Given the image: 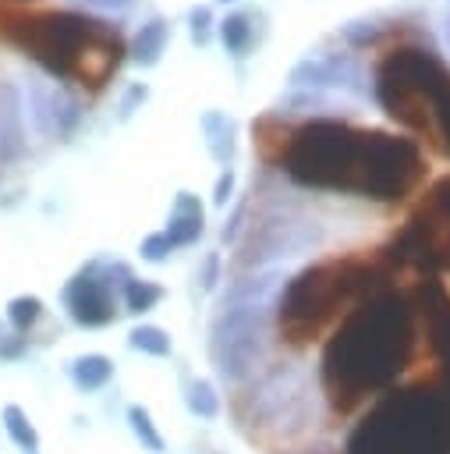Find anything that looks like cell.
I'll use <instances>...</instances> for the list:
<instances>
[{
    "mask_svg": "<svg viewBox=\"0 0 450 454\" xmlns=\"http://www.w3.org/2000/svg\"><path fill=\"white\" fill-rule=\"evenodd\" d=\"M283 170L308 188L358 192L365 199H404L425 174L411 138L386 131H354L333 117L298 128L283 153Z\"/></svg>",
    "mask_w": 450,
    "mask_h": 454,
    "instance_id": "obj_1",
    "label": "cell"
},
{
    "mask_svg": "<svg viewBox=\"0 0 450 454\" xmlns=\"http://www.w3.org/2000/svg\"><path fill=\"white\" fill-rule=\"evenodd\" d=\"M411 305L400 294L379 291L354 305L322 355V390L330 401L344 411L390 387L411 355Z\"/></svg>",
    "mask_w": 450,
    "mask_h": 454,
    "instance_id": "obj_2",
    "label": "cell"
},
{
    "mask_svg": "<svg viewBox=\"0 0 450 454\" xmlns=\"http://www.w3.org/2000/svg\"><path fill=\"white\" fill-rule=\"evenodd\" d=\"M11 35L57 78H78L92 89H99L120 60L117 28L89 14L50 11L39 18H18Z\"/></svg>",
    "mask_w": 450,
    "mask_h": 454,
    "instance_id": "obj_3",
    "label": "cell"
},
{
    "mask_svg": "<svg viewBox=\"0 0 450 454\" xmlns=\"http://www.w3.org/2000/svg\"><path fill=\"white\" fill-rule=\"evenodd\" d=\"M347 454H450V401L422 387L386 394L347 436Z\"/></svg>",
    "mask_w": 450,
    "mask_h": 454,
    "instance_id": "obj_4",
    "label": "cell"
},
{
    "mask_svg": "<svg viewBox=\"0 0 450 454\" xmlns=\"http://www.w3.org/2000/svg\"><path fill=\"white\" fill-rule=\"evenodd\" d=\"M376 99L390 117H397L407 128L436 131V124L446 131L450 121V71L432 50L400 46L386 53L376 74Z\"/></svg>",
    "mask_w": 450,
    "mask_h": 454,
    "instance_id": "obj_5",
    "label": "cell"
},
{
    "mask_svg": "<svg viewBox=\"0 0 450 454\" xmlns=\"http://www.w3.org/2000/svg\"><path fill=\"white\" fill-rule=\"evenodd\" d=\"M372 270L344 259V262H322L312 266L305 273H298L294 280L283 284V298H280V333L291 344H308L312 333H319V326L340 312V305L358 301L361 294H369L372 287Z\"/></svg>",
    "mask_w": 450,
    "mask_h": 454,
    "instance_id": "obj_6",
    "label": "cell"
},
{
    "mask_svg": "<svg viewBox=\"0 0 450 454\" xmlns=\"http://www.w3.org/2000/svg\"><path fill=\"white\" fill-rule=\"evenodd\" d=\"M269 344V305H220L209 330V355L227 383L248 380Z\"/></svg>",
    "mask_w": 450,
    "mask_h": 454,
    "instance_id": "obj_7",
    "label": "cell"
},
{
    "mask_svg": "<svg viewBox=\"0 0 450 454\" xmlns=\"http://www.w3.org/2000/svg\"><path fill=\"white\" fill-rule=\"evenodd\" d=\"M291 85L312 89V92H347L358 99L372 96L369 71L351 53H326V57H305L291 67Z\"/></svg>",
    "mask_w": 450,
    "mask_h": 454,
    "instance_id": "obj_8",
    "label": "cell"
},
{
    "mask_svg": "<svg viewBox=\"0 0 450 454\" xmlns=\"http://www.w3.org/2000/svg\"><path fill=\"white\" fill-rule=\"evenodd\" d=\"M322 241V223L319 220H298V216H273L266 220V227L259 231V238H252L244 262L248 266H262L273 259H291L301 252H312Z\"/></svg>",
    "mask_w": 450,
    "mask_h": 454,
    "instance_id": "obj_9",
    "label": "cell"
},
{
    "mask_svg": "<svg viewBox=\"0 0 450 454\" xmlns=\"http://www.w3.org/2000/svg\"><path fill=\"white\" fill-rule=\"evenodd\" d=\"M21 103L28 106L25 114L32 117L35 131L46 135V138H64V135H71L74 124L81 121L78 99H74L60 82H53V78H28Z\"/></svg>",
    "mask_w": 450,
    "mask_h": 454,
    "instance_id": "obj_10",
    "label": "cell"
},
{
    "mask_svg": "<svg viewBox=\"0 0 450 454\" xmlns=\"http://www.w3.org/2000/svg\"><path fill=\"white\" fill-rule=\"evenodd\" d=\"M117 294L120 291L106 280L103 262H89L64 287V305H67V312H71L74 323H81V326H103V323H110L117 316Z\"/></svg>",
    "mask_w": 450,
    "mask_h": 454,
    "instance_id": "obj_11",
    "label": "cell"
},
{
    "mask_svg": "<svg viewBox=\"0 0 450 454\" xmlns=\"http://www.w3.org/2000/svg\"><path fill=\"white\" fill-rule=\"evenodd\" d=\"M25 103H21V92L14 85H0V160H11L21 153L25 145Z\"/></svg>",
    "mask_w": 450,
    "mask_h": 454,
    "instance_id": "obj_12",
    "label": "cell"
},
{
    "mask_svg": "<svg viewBox=\"0 0 450 454\" xmlns=\"http://www.w3.org/2000/svg\"><path fill=\"white\" fill-rule=\"evenodd\" d=\"M202 227H206V213H202L198 195L177 192L174 209H170V220H167V231H163L170 238V245H191V241H198Z\"/></svg>",
    "mask_w": 450,
    "mask_h": 454,
    "instance_id": "obj_13",
    "label": "cell"
},
{
    "mask_svg": "<svg viewBox=\"0 0 450 454\" xmlns=\"http://www.w3.org/2000/svg\"><path fill=\"white\" fill-rule=\"evenodd\" d=\"M202 131H206V145H209L213 160L230 167V160L237 153V124H234V117H227L223 110H206L202 114Z\"/></svg>",
    "mask_w": 450,
    "mask_h": 454,
    "instance_id": "obj_14",
    "label": "cell"
},
{
    "mask_svg": "<svg viewBox=\"0 0 450 454\" xmlns=\"http://www.w3.org/2000/svg\"><path fill=\"white\" fill-rule=\"evenodd\" d=\"M167 39H170V25H167V18H149V21L135 32V39H131V60H135L138 67H152V64H159L163 50H167Z\"/></svg>",
    "mask_w": 450,
    "mask_h": 454,
    "instance_id": "obj_15",
    "label": "cell"
},
{
    "mask_svg": "<svg viewBox=\"0 0 450 454\" xmlns=\"http://www.w3.org/2000/svg\"><path fill=\"white\" fill-rule=\"evenodd\" d=\"M255 18L252 11H237V14H227L220 21V39L227 46V53L234 57H248V50L255 46Z\"/></svg>",
    "mask_w": 450,
    "mask_h": 454,
    "instance_id": "obj_16",
    "label": "cell"
},
{
    "mask_svg": "<svg viewBox=\"0 0 450 454\" xmlns=\"http://www.w3.org/2000/svg\"><path fill=\"white\" fill-rule=\"evenodd\" d=\"M110 376H113V362L106 355H78L71 362V380L81 390H99Z\"/></svg>",
    "mask_w": 450,
    "mask_h": 454,
    "instance_id": "obj_17",
    "label": "cell"
},
{
    "mask_svg": "<svg viewBox=\"0 0 450 454\" xmlns=\"http://www.w3.org/2000/svg\"><path fill=\"white\" fill-rule=\"evenodd\" d=\"M4 429H7V436H11L21 450H35V447H39V433H35V426L28 422V415H25L18 404H7V408H4Z\"/></svg>",
    "mask_w": 450,
    "mask_h": 454,
    "instance_id": "obj_18",
    "label": "cell"
},
{
    "mask_svg": "<svg viewBox=\"0 0 450 454\" xmlns=\"http://www.w3.org/2000/svg\"><path fill=\"white\" fill-rule=\"evenodd\" d=\"M188 408L198 415V419H216L220 415V394L209 380H191L188 383V394H184Z\"/></svg>",
    "mask_w": 450,
    "mask_h": 454,
    "instance_id": "obj_19",
    "label": "cell"
},
{
    "mask_svg": "<svg viewBox=\"0 0 450 454\" xmlns=\"http://www.w3.org/2000/svg\"><path fill=\"white\" fill-rule=\"evenodd\" d=\"M159 298H163V287L152 284V280H138V277H135V280L124 287V305H128V312H135V316L156 309Z\"/></svg>",
    "mask_w": 450,
    "mask_h": 454,
    "instance_id": "obj_20",
    "label": "cell"
},
{
    "mask_svg": "<svg viewBox=\"0 0 450 454\" xmlns=\"http://www.w3.org/2000/svg\"><path fill=\"white\" fill-rule=\"evenodd\" d=\"M128 344L135 351H145V355H170V333L159 326H135L128 333Z\"/></svg>",
    "mask_w": 450,
    "mask_h": 454,
    "instance_id": "obj_21",
    "label": "cell"
},
{
    "mask_svg": "<svg viewBox=\"0 0 450 454\" xmlns=\"http://www.w3.org/2000/svg\"><path fill=\"white\" fill-rule=\"evenodd\" d=\"M39 316H43V301H39L35 294H18V298L7 301V319H11L21 333H25Z\"/></svg>",
    "mask_w": 450,
    "mask_h": 454,
    "instance_id": "obj_22",
    "label": "cell"
},
{
    "mask_svg": "<svg viewBox=\"0 0 450 454\" xmlns=\"http://www.w3.org/2000/svg\"><path fill=\"white\" fill-rule=\"evenodd\" d=\"M128 422H131L135 436H138L149 450H163V436L156 433V426H152V419H149V411H145L142 404H131V408H128Z\"/></svg>",
    "mask_w": 450,
    "mask_h": 454,
    "instance_id": "obj_23",
    "label": "cell"
},
{
    "mask_svg": "<svg viewBox=\"0 0 450 454\" xmlns=\"http://www.w3.org/2000/svg\"><path fill=\"white\" fill-rule=\"evenodd\" d=\"M188 32H191V39L198 46L209 43V35H213V14H209V7H191L188 11Z\"/></svg>",
    "mask_w": 450,
    "mask_h": 454,
    "instance_id": "obj_24",
    "label": "cell"
},
{
    "mask_svg": "<svg viewBox=\"0 0 450 454\" xmlns=\"http://www.w3.org/2000/svg\"><path fill=\"white\" fill-rule=\"evenodd\" d=\"M170 238L159 231V234H149L145 241H142V259H149V262H163L167 255H170Z\"/></svg>",
    "mask_w": 450,
    "mask_h": 454,
    "instance_id": "obj_25",
    "label": "cell"
},
{
    "mask_svg": "<svg viewBox=\"0 0 450 454\" xmlns=\"http://www.w3.org/2000/svg\"><path fill=\"white\" fill-rule=\"evenodd\" d=\"M198 280H202L206 291L216 287V280H220V252H209V255H206V262H202V277H198Z\"/></svg>",
    "mask_w": 450,
    "mask_h": 454,
    "instance_id": "obj_26",
    "label": "cell"
},
{
    "mask_svg": "<svg viewBox=\"0 0 450 454\" xmlns=\"http://www.w3.org/2000/svg\"><path fill=\"white\" fill-rule=\"evenodd\" d=\"M145 96H149V89H145V85H131V89L124 92V99H120V117H131V114H135V106H138V103H145Z\"/></svg>",
    "mask_w": 450,
    "mask_h": 454,
    "instance_id": "obj_27",
    "label": "cell"
},
{
    "mask_svg": "<svg viewBox=\"0 0 450 454\" xmlns=\"http://www.w3.org/2000/svg\"><path fill=\"white\" fill-rule=\"evenodd\" d=\"M230 192H234V170L227 167V170L220 174V181H216V192H213V206H227Z\"/></svg>",
    "mask_w": 450,
    "mask_h": 454,
    "instance_id": "obj_28",
    "label": "cell"
},
{
    "mask_svg": "<svg viewBox=\"0 0 450 454\" xmlns=\"http://www.w3.org/2000/svg\"><path fill=\"white\" fill-rule=\"evenodd\" d=\"M74 4H85V7H99V11H124L131 0H74Z\"/></svg>",
    "mask_w": 450,
    "mask_h": 454,
    "instance_id": "obj_29",
    "label": "cell"
},
{
    "mask_svg": "<svg viewBox=\"0 0 450 454\" xmlns=\"http://www.w3.org/2000/svg\"><path fill=\"white\" fill-rule=\"evenodd\" d=\"M443 43H446V53H450V14L443 18Z\"/></svg>",
    "mask_w": 450,
    "mask_h": 454,
    "instance_id": "obj_30",
    "label": "cell"
},
{
    "mask_svg": "<svg viewBox=\"0 0 450 454\" xmlns=\"http://www.w3.org/2000/svg\"><path fill=\"white\" fill-rule=\"evenodd\" d=\"M443 135H446V138H450V121H446V131H443Z\"/></svg>",
    "mask_w": 450,
    "mask_h": 454,
    "instance_id": "obj_31",
    "label": "cell"
},
{
    "mask_svg": "<svg viewBox=\"0 0 450 454\" xmlns=\"http://www.w3.org/2000/svg\"><path fill=\"white\" fill-rule=\"evenodd\" d=\"M25 454H35V450H25Z\"/></svg>",
    "mask_w": 450,
    "mask_h": 454,
    "instance_id": "obj_32",
    "label": "cell"
},
{
    "mask_svg": "<svg viewBox=\"0 0 450 454\" xmlns=\"http://www.w3.org/2000/svg\"><path fill=\"white\" fill-rule=\"evenodd\" d=\"M223 4H227V0H223Z\"/></svg>",
    "mask_w": 450,
    "mask_h": 454,
    "instance_id": "obj_33",
    "label": "cell"
}]
</instances>
